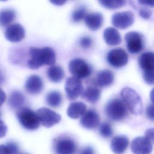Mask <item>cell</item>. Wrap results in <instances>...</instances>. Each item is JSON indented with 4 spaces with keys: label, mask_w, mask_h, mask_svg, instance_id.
<instances>
[{
    "label": "cell",
    "mask_w": 154,
    "mask_h": 154,
    "mask_svg": "<svg viewBox=\"0 0 154 154\" xmlns=\"http://www.w3.org/2000/svg\"><path fill=\"white\" fill-rule=\"evenodd\" d=\"M25 29L19 23H13L8 25L4 32L6 39L13 43L22 41L25 37Z\"/></svg>",
    "instance_id": "obj_13"
},
{
    "label": "cell",
    "mask_w": 154,
    "mask_h": 154,
    "mask_svg": "<svg viewBox=\"0 0 154 154\" xmlns=\"http://www.w3.org/2000/svg\"><path fill=\"white\" fill-rule=\"evenodd\" d=\"M103 16L100 13H91L87 14L84 22L86 26L92 31L99 29L102 25Z\"/></svg>",
    "instance_id": "obj_18"
},
{
    "label": "cell",
    "mask_w": 154,
    "mask_h": 154,
    "mask_svg": "<svg viewBox=\"0 0 154 154\" xmlns=\"http://www.w3.org/2000/svg\"><path fill=\"white\" fill-rule=\"evenodd\" d=\"M122 100L129 111L134 115L142 113L143 104L140 96L132 88L125 87L120 93Z\"/></svg>",
    "instance_id": "obj_2"
},
{
    "label": "cell",
    "mask_w": 154,
    "mask_h": 154,
    "mask_svg": "<svg viewBox=\"0 0 154 154\" xmlns=\"http://www.w3.org/2000/svg\"><path fill=\"white\" fill-rule=\"evenodd\" d=\"M4 80H5L4 76L2 74V73L1 72V71L0 70V85H1L4 83Z\"/></svg>",
    "instance_id": "obj_43"
},
{
    "label": "cell",
    "mask_w": 154,
    "mask_h": 154,
    "mask_svg": "<svg viewBox=\"0 0 154 154\" xmlns=\"http://www.w3.org/2000/svg\"><path fill=\"white\" fill-rule=\"evenodd\" d=\"M106 60L111 66L120 68L128 63V55L124 49L116 48L109 51L106 55Z\"/></svg>",
    "instance_id": "obj_10"
},
{
    "label": "cell",
    "mask_w": 154,
    "mask_h": 154,
    "mask_svg": "<svg viewBox=\"0 0 154 154\" xmlns=\"http://www.w3.org/2000/svg\"><path fill=\"white\" fill-rule=\"evenodd\" d=\"M103 38L105 43L109 46L119 45L122 42V38L119 31L112 27L106 28L103 31Z\"/></svg>",
    "instance_id": "obj_21"
},
{
    "label": "cell",
    "mask_w": 154,
    "mask_h": 154,
    "mask_svg": "<svg viewBox=\"0 0 154 154\" xmlns=\"http://www.w3.org/2000/svg\"><path fill=\"white\" fill-rule=\"evenodd\" d=\"M47 76L51 81L58 83L61 81L63 79L64 72L61 66L54 64L48 68L47 70Z\"/></svg>",
    "instance_id": "obj_24"
},
{
    "label": "cell",
    "mask_w": 154,
    "mask_h": 154,
    "mask_svg": "<svg viewBox=\"0 0 154 154\" xmlns=\"http://www.w3.org/2000/svg\"><path fill=\"white\" fill-rule=\"evenodd\" d=\"M114 80V76L113 73L111 70L105 69L100 70L97 73L94 84L100 87H106L111 85Z\"/></svg>",
    "instance_id": "obj_17"
},
{
    "label": "cell",
    "mask_w": 154,
    "mask_h": 154,
    "mask_svg": "<svg viewBox=\"0 0 154 154\" xmlns=\"http://www.w3.org/2000/svg\"><path fill=\"white\" fill-rule=\"evenodd\" d=\"M100 123V117L94 109H88L81 116V125L87 129H93L97 128Z\"/></svg>",
    "instance_id": "obj_14"
},
{
    "label": "cell",
    "mask_w": 154,
    "mask_h": 154,
    "mask_svg": "<svg viewBox=\"0 0 154 154\" xmlns=\"http://www.w3.org/2000/svg\"><path fill=\"white\" fill-rule=\"evenodd\" d=\"M85 104L82 102H72L67 109V116L72 119H77L85 113L87 111Z\"/></svg>",
    "instance_id": "obj_19"
},
{
    "label": "cell",
    "mask_w": 154,
    "mask_h": 154,
    "mask_svg": "<svg viewBox=\"0 0 154 154\" xmlns=\"http://www.w3.org/2000/svg\"><path fill=\"white\" fill-rule=\"evenodd\" d=\"M25 102V97L23 93L19 91H13L8 99L9 106L13 109H19L23 107Z\"/></svg>",
    "instance_id": "obj_22"
},
{
    "label": "cell",
    "mask_w": 154,
    "mask_h": 154,
    "mask_svg": "<svg viewBox=\"0 0 154 154\" xmlns=\"http://www.w3.org/2000/svg\"><path fill=\"white\" fill-rule=\"evenodd\" d=\"M146 115L148 119L154 121V103L149 105L146 109Z\"/></svg>",
    "instance_id": "obj_33"
},
{
    "label": "cell",
    "mask_w": 154,
    "mask_h": 154,
    "mask_svg": "<svg viewBox=\"0 0 154 154\" xmlns=\"http://www.w3.org/2000/svg\"><path fill=\"white\" fill-rule=\"evenodd\" d=\"M139 14L142 18L144 19H148L152 15V12L150 10L147 8H141L139 11Z\"/></svg>",
    "instance_id": "obj_35"
},
{
    "label": "cell",
    "mask_w": 154,
    "mask_h": 154,
    "mask_svg": "<svg viewBox=\"0 0 154 154\" xmlns=\"http://www.w3.org/2000/svg\"><path fill=\"white\" fill-rule=\"evenodd\" d=\"M145 137L151 143L154 144V128L147 129L145 132Z\"/></svg>",
    "instance_id": "obj_34"
},
{
    "label": "cell",
    "mask_w": 154,
    "mask_h": 154,
    "mask_svg": "<svg viewBox=\"0 0 154 154\" xmlns=\"http://www.w3.org/2000/svg\"><path fill=\"white\" fill-rule=\"evenodd\" d=\"M69 70L73 76L80 79L88 77L91 72V66L81 58H75L69 63Z\"/></svg>",
    "instance_id": "obj_6"
},
{
    "label": "cell",
    "mask_w": 154,
    "mask_h": 154,
    "mask_svg": "<svg viewBox=\"0 0 154 154\" xmlns=\"http://www.w3.org/2000/svg\"><path fill=\"white\" fill-rule=\"evenodd\" d=\"M129 145L128 138L123 135L114 137L110 144L111 150L115 154H123L127 149Z\"/></svg>",
    "instance_id": "obj_16"
},
{
    "label": "cell",
    "mask_w": 154,
    "mask_h": 154,
    "mask_svg": "<svg viewBox=\"0 0 154 154\" xmlns=\"http://www.w3.org/2000/svg\"><path fill=\"white\" fill-rule=\"evenodd\" d=\"M99 132L100 135L105 138H110L113 134L112 128L111 125L107 122H103L99 125Z\"/></svg>",
    "instance_id": "obj_28"
},
{
    "label": "cell",
    "mask_w": 154,
    "mask_h": 154,
    "mask_svg": "<svg viewBox=\"0 0 154 154\" xmlns=\"http://www.w3.org/2000/svg\"><path fill=\"white\" fill-rule=\"evenodd\" d=\"M29 55L28 66L31 69H37L43 65L52 66L56 61L55 51L48 46L42 48L32 47L29 49Z\"/></svg>",
    "instance_id": "obj_1"
},
{
    "label": "cell",
    "mask_w": 154,
    "mask_h": 154,
    "mask_svg": "<svg viewBox=\"0 0 154 154\" xmlns=\"http://www.w3.org/2000/svg\"><path fill=\"white\" fill-rule=\"evenodd\" d=\"M87 15V11L85 8L81 7L75 10L72 14V19L74 22H79L84 19Z\"/></svg>",
    "instance_id": "obj_29"
},
{
    "label": "cell",
    "mask_w": 154,
    "mask_h": 154,
    "mask_svg": "<svg viewBox=\"0 0 154 154\" xmlns=\"http://www.w3.org/2000/svg\"><path fill=\"white\" fill-rule=\"evenodd\" d=\"M36 112L40 124L46 128H50L58 123L61 119L60 114L48 108H40Z\"/></svg>",
    "instance_id": "obj_7"
},
{
    "label": "cell",
    "mask_w": 154,
    "mask_h": 154,
    "mask_svg": "<svg viewBox=\"0 0 154 154\" xmlns=\"http://www.w3.org/2000/svg\"><path fill=\"white\" fill-rule=\"evenodd\" d=\"M99 4L105 8L114 10L123 7L126 0H98Z\"/></svg>",
    "instance_id": "obj_27"
},
{
    "label": "cell",
    "mask_w": 154,
    "mask_h": 154,
    "mask_svg": "<svg viewBox=\"0 0 154 154\" xmlns=\"http://www.w3.org/2000/svg\"><path fill=\"white\" fill-rule=\"evenodd\" d=\"M150 97L152 102L154 103V88L151 90L150 93Z\"/></svg>",
    "instance_id": "obj_42"
},
{
    "label": "cell",
    "mask_w": 154,
    "mask_h": 154,
    "mask_svg": "<svg viewBox=\"0 0 154 154\" xmlns=\"http://www.w3.org/2000/svg\"><path fill=\"white\" fill-rule=\"evenodd\" d=\"M7 0H0V1H6Z\"/></svg>",
    "instance_id": "obj_45"
},
{
    "label": "cell",
    "mask_w": 154,
    "mask_h": 154,
    "mask_svg": "<svg viewBox=\"0 0 154 154\" xmlns=\"http://www.w3.org/2000/svg\"><path fill=\"white\" fill-rule=\"evenodd\" d=\"M16 18V13L11 9H5L0 11V25L8 26Z\"/></svg>",
    "instance_id": "obj_26"
},
{
    "label": "cell",
    "mask_w": 154,
    "mask_h": 154,
    "mask_svg": "<svg viewBox=\"0 0 154 154\" xmlns=\"http://www.w3.org/2000/svg\"><path fill=\"white\" fill-rule=\"evenodd\" d=\"M79 154H94V149L90 146L84 147L81 151Z\"/></svg>",
    "instance_id": "obj_38"
},
{
    "label": "cell",
    "mask_w": 154,
    "mask_h": 154,
    "mask_svg": "<svg viewBox=\"0 0 154 154\" xmlns=\"http://www.w3.org/2000/svg\"><path fill=\"white\" fill-rule=\"evenodd\" d=\"M53 150L55 154H75L77 150V145L72 138L60 136L54 139Z\"/></svg>",
    "instance_id": "obj_5"
},
{
    "label": "cell",
    "mask_w": 154,
    "mask_h": 154,
    "mask_svg": "<svg viewBox=\"0 0 154 154\" xmlns=\"http://www.w3.org/2000/svg\"><path fill=\"white\" fill-rule=\"evenodd\" d=\"M105 112L107 117L114 121H120L128 115V108L123 101L119 99H112L105 105Z\"/></svg>",
    "instance_id": "obj_4"
},
{
    "label": "cell",
    "mask_w": 154,
    "mask_h": 154,
    "mask_svg": "<svg viewBox=\"0 0 154 154\" xmlns=\"http://www.w3.org/2000/svg\"><path fill=\"white\" fill-rule=\"evenodd\" d=\"M16 116L19 123L25 129L29 131L37 129L40 125L36 112L26 106L17 109Z\"/></svg>",
    "instance_id": "obj_3"
},
{
    "label": "cell",
    "mask_w": 154,
    "mask_h": 154,
    "mask_svg": "<svg viewBox=\"0 0 154 154\" xmlns=\"http://www.w3.org/2000/svg\"><path fill=\"white\" fill-rule=\"evenodd\" d=\"M7 127L4 123V122L0 120V138H3L7 133Z\"/></svg>",
    "instance_id": "obj_36"
},
{
    "label": "cell",
    "mask_w": 154,
    "mask_h": 154,
    "mask_svg": "<svg viewBox=\"0 0 154 154\" xmlns=\"http://www.w3.org/2000/svg\"><path fill=\"white\" fill-rule=\"evenodd\" d=\"M0 154H11L6 144L0 145Z\"/></svg>",
    "instance_id": "obj_39"
},
{
    "label": "cell",
    "mask_w": 154,
    "mask_h": 154,
    "mask_svg": "<svg viewBox=\"0 0 154 154\" xmlns=\"http://www.w3.org/2000/svg\"><path fill=\"white\" fill-rule=\"evenodd\" d=\"M43 81L42 78L37 75L29 76L26 81L25 89L30 94H38L43 90Z\"/></svg>",
    "instance_id": "obj_15"
},
{
    "label": "cell",
    "mask_w": 154,
    "mask_h": 154,
    "mask_svg": "<svg viewBox=\"0 0 154 154\" xmlns=\"http://www.w3.org/2000/svg\"><path fill=\"white\" fill-rule=\"evenodd\" d=\"M138 1L141 5L149 6L150 7H154V0H138Z\"/></svg>",
    "instance_id": "obj_37"
},
{
    "label": "cell",
    "mask_w": 154,
    "mask_h": 154,
    "mask_svg": "<svg viewBox=\"0 0 154 154\" xmlns=\"http://www.w3.org/2000/svg\"><path fill=\"white\" fill-rule=\"evenodd\" d=\"M52 4L57 5V6H60V5H62L64 4H65L67 1V0H49Z\"/></svg>",
    "instance_id": "obj_41"
},
{
    "label": "cell",
    "mask_w": 154,
    "mask_h": 154,
    "mask_svg": "<svg viewBox=\"0 0 154 154\" xmlns=\"http://www.w3.org/2000/svg\"><path fill=\"white\" fill-rule=\"evenodd\" d=\"M79 43L81 46L84 49H89L93 44L92 39L88 36H84L81 38Z\"/></svg>",
    "instance_id": "obj_31"
},
{
    "label": "cell",
    "mask_w": 154,
    "mask_h": 154,
    "mask_svg": "<svg viewBox=\"0 0 154 154\" xmlns=\"http://www.w3.org/2000/svg\"><path fill=\"white\" fill-rule=\"evenodd\" d=\"M11 154H19V147L18 144L14 141H8L6 143Z\"/></svg>",
    "instance_id": "obj_32"
},
{
    "label": "cell",
    "mask_w": 154,
    "mask_h": 154,
    "mask_svg": "<svg viewBox=\"0 0 154 154\" xmlns=\"http://www.w3.org/2000/svg\"><path fill=\"white\" fill-rule=\"evenodd\" d=\"M64 88L67 97L71 100L76 99L83 92V85L81 79L74 76L66 79Z\"/></svg>",
    "instance_id": "obj_8"
},
{
    "label": "cell",
    "mask_w": 154,
    "mask_h": 154,
    "mask_svg": "<svg viewBox=\"0 0 154 154\" xmlns=\"http://www.w3.org/2000/svg\"><path fill=\"white\" fill-rule=\"evenodd\" d=\"M19 154H28V153H19Z\"/></svg>",
    "instance_id": "obj_44"
},
{
    "label": "cell",
    "mask_w": 154,
    "mask_h": 154,
    "mask_svg": "<svg viewBox=\"0 0 154 154\" xmlns=\"http://www.w3.org/2000/svg\"><path fill=\"white\" fill-rule=\"evenodd\" d=\"M6 99V94L5 92L0 88V106L4 103Z\"/></svg>",
    "instance_id": "obj_40"
},
{
    "label": "cell",
    "mask_w": 154,
    "mask_h": 154,
    "mask_svg": "<svg viewBox=\"0 0 154 154\" xmlns=\"http://www.w3.org/2000/svg\"><path fill=\"white\" fill-rule=\"evenodd\" d=\"M46 101L48 105L53 108H57L61 105L63 101V96L58 91H51L46 96Z\"/></svg>",
    "instance_id": "obj_25"
},
{
    "label": "cell",
    "mask_w": 154,
    "mask_h": 154,
    "mask_svg": "<svg viewBox=\"0 0 154 154\" xmlns=\"http://www.w3.org/2000/svg\"><path fill=\"white\" fill-rule=\"evenodd\" d=\"M134 22V14L130 11L114 13L111 17L112 24L120 29H125L131 26Z\"/></svg>",
    "instance_id": "obj_11"
},
{
    "label": "cell",
    "mask_w": 154,
    "mask_h": 154,
    "mask_svg": "<svg viewBox=\"0 0 154 154\" xmlns=\"http://www.w3.org/2000/svg\"><path fill=\"white\" fill-rule=\"evenodd\" d=\"M143 77L146 83L150 85H154V69L143 70Z\"/></svg>",
    "instance_id": "obj_30"
},
{
    "label": "cell",
    "mask_w": 154,
    "mask_h": 154,
    "mask_svg": "<svg viewBox=\"0 0 154 154\" xmlns=\"http://www.w3.org/2000/svg\"><path fill=\"white\" fill-rule=\"evenodd\" d=\"M131 149L134 154H150L152 144L145 137H137L132 140Z\"/></svg>",
    "instance_id": "obj_12"
},
{
    "label": "cell",
    "mask_w": 154,
    "mask_h": 154,
    "mask_svg": "<svg viewBox=\"0 0 154 154\" xmlns=\"http://www.w3.org/2000/svg\"><path fill=\"white\" fill-rule=\"evenodd\" d=\"M138 63L143 70L154 69V52H146L138 58Z\"/></svg>",
    "instance_id": "obj_23"
},
{
    "label": "cell",
    "mask_w": 154,
    "mask_h": 154,
    "mask_svg": "<svg viewBox=\"0 0 154 154\" xmlns=\"http://www.w3.org/2000/svg\"><path fill=\"white\" fill-rule=\"evenodd\" d=\"M101 90L98 86L94 85L87 87L81 94L82 99L91 103L97 102L100 97Z\"/></svg>",
    "instance_id": "obj_20"
},
{
    "label": "cell",
    "mask_w": 154,
    "mask_h": 154,
    "mask_svg": "<svg viewBox=\"0 0 154 154\" xmlns=\"http://www.w3.org/2000/svg\"><path fill=\"white\" fill-rule=\"evenodd\" d=\"M125 40L128 50L131 54H138L144 48L143 36L138 32L131 31L126 33Z\"/></svg>",
    "instance_id": "obj_9"
},
{
    "label": "cell",
    "mask_w": 154,
    "mask_h": 154,
    "mask_svg": "<svg viewBox=\"0 0 154 154\" xmlns=\"http://www.w3.org/2000/svg\"><path fill=\"white\" fill-rule=\"evenodd\" d=\"M1 111H0V117H1Z\"/></svg>",
    "instance_id": "obj_46"
}]
</instances>
